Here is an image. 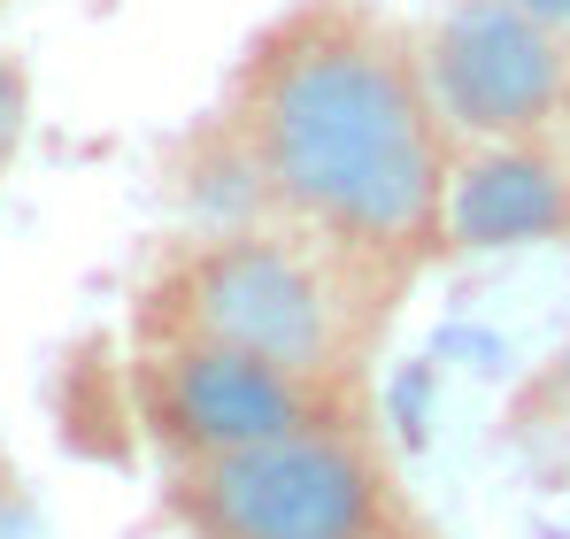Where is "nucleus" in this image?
Masks as SVG:
<instances>
[{"mask_svg":"<svg viewBox=\"0 0 570 539\" xmlns=\"http://www.w3.org/2000/svg\"><path fill=\"white\" fill-rule=\"evenodd\" d=\"M293 224L347 255H416L448 216V124L424 62L363 8H301L255 47L232 108Z\"/></svg>","mask_w":570,"mask_h":539,"instance_id":"nucleus-1","label":"nucleus"},{"mask_svg":"<svg viewBox=\"0 0 570 539\" xmlns=\"http://www.w3.org/2000/svg\"><path fill=\"white\" fill-rule=\"evenodd\" d=\"M200 539H401V501L371 448L340 424H308L186 470Z\"/></svg>","mask_w":570,"mask_h":539,"instance_id":"nucleus-2","label":"nucleus"},{"mask_svg":"<svg viewBox=\"0 0 570 539\" xmlns=\"http://www.w3.org/2000/svg\"><path fill=\"white\" fill-rule=\"evenodd\" d=\"M163 301H170L178 340L247 347V355H271L301 378L340 370V347H347V301H340L332 270L271 224L216 232L208 247H193L170 270Z\"/></svg>","mask_w":570,"mask_h":539,"instance_id":"nucleus-3","label":"nucleus"},{"mask_svg":"<svg viewBox=\"0 0 570 539\" xmlns=\"http://www.w3.org/2000/svg\"><path fill=\"white\" fill-rule=\"evenodd\" d=\"M570 39L517 0H455L424 31V86L448 131L471 139H540L570 100Z\"/></svg>","mask_w":570,"mask_h":539,"instance_id":"nucleus-4","label":"nucleus"},{"mask_svg":"<svg viewBox=\"0 0 570 539\" xmlns=\"http://www.w3.org/2000/svg\"><path fill=\"white\" fill-rule=\"evenodd\" d=\"M147 409H155L163 440H178L193 462L324 424L316 378L271 355H247V347H216V340H170L147 362Z\"/></svg>","mask_w":570,"mask_h":539,"instance_id":"nucleus-5","label":"nucleus"},{"mask_svg":"<svg viewBox=\"0 0 570 539\" xmlns=\"http://www.w3.org/2000/svg\"><path fill=\"white\" fill-rule=\"evenodd\" d=\"M440 239L463 255H509V247L570 239V170L556 155H540L532 139H485L448 178Z\"/></svg>","mask_w":570,"mask_h":539,"instance_id":"nucleus-6","label":"nucleus"},{"mask_svg":"<svg viewBox=\"0 0 570 539\" xmlns=\"http://www.w3.org/2000/svg\"><path fill=\"white\" fill-rule=\"evenodd\" d=\"M178 200H186L193 224H200V239H216V232H255V224L278 208V185L263 170V147H255V131H247L239 116H224V124H208V131L193 139L186 170H178Z\"/></svg>","mask_w":570,"mask_h":539,"instance_id":"nucleus-7","label":"nucleus"},{"mask_svg":"<svg viewBox=\"0 0 570 539\" xmlns=\"http://www.w3.org/2000/svg\"><path fill=\"white\" fill-rule=\"evenodd\" d=\"M432 385H440V378H432V362H409V370H401V378L385 385V416H393V432H401L409 448L424 440V416H432Z\"/></svg>","mask_w":570,"mask_h":539,"instance_id":"nucleus-8","label":"nucleus"},{"mask_svg":"<svg viewBox=\"0 0 570 539\" xmlns=\"http://www.w3.org/2000/svg\"><path fill=\"white\" fill-rule=\"evenodd\" d=\"M23 124H31V78H23V62L0 55V163L23 147Z\"/></svg>","mask_w":570,"mask_h":539,"instance_id":"nucleus-9","label":"nucleus"},{"mask_svg":"<svg viewBox=\"0 0 570 539\" xmlns=\"http://www.w3.org/2000/svg\"><path fill=\"white\" fill-rule=\"evenodd\" d=\"M0 539H39V525H31V509H23L16 493H0Z\"/></svg>","mask_w":570,"mask_h":539,"instance_id":"nucleus-10","label":"nucleus"},{"mask_svg":"<svg viewBox=\"0 0 570 539\" xmlns=\"http://www.w3.org/2000/svg\"><path fill=\"white\" fill-rule=\"evenodd\" d=\"M517 8H524V16H540L548 31H563V39H570V0H517Z\"/></svg>","mask_w":570,"mask_h":539,"instance_id":"nucleus-11","label":"nucleus"},{"mask_svg":"<svg viewBox=\"0 0 570 539\" xmlns=\"http://www.w3.org/2000/svg\"><path fill=\"white\" fill-rule=\"evenodd\" d=\"M548 539H556V532H548Z\"/></svg>","mask_w":570,"mask_h":539,"instance_id":"nucleus-12","label":"nucleus"}]
</instances>
